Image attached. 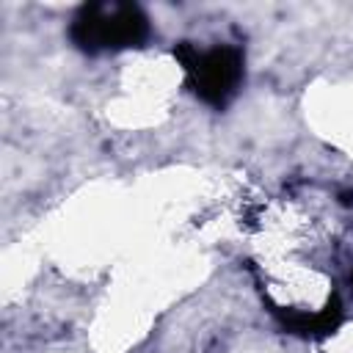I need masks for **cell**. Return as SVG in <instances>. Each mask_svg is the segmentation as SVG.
<instances>
[{
	"label": "cell",
	"instance_id": "1",
	"mask_svg": "<svg viewBox=\"0 0 353 353\" xmlns=\"http://www.w3.org/2000/svg\"><path fill=\"white\" fill-rule=\"evenodd\" d=\"M69 33L83 50H121L138 47L149 36V22L135 6L91 3L74 17Z\"/></svg>",
	"mask_w": 353,
	"mask_h": 353
},
{
	"label": "cell",
	"instance_id": "2",
	"mask_svg": "<svg viewBox=\"0 0 353 353\" xmlns=\"http://www.w3.org/2000/svg\"><path fill=\"white\" fill-rule=\"evenodd\" d=\"M185 72L190 77L193 91L210 105H226L243 77V55L234 47H215L199 52L196 47L185 44L176 50Z\"/></svg>",
	"mask_w": 353,
	"mask_h": 353
}]
</instances>
